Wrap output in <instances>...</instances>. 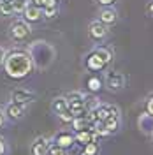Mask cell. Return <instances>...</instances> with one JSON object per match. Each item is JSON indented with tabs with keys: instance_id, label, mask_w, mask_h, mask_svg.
Listing matches in <instances>:
<instances>
[{
	"instance_id": "1",
	"label": "cell",
	"mask_w": 153,
	"mask_h": 155,
	"mask_svg": "<svg viewBox=\"0 0 153 155\" xmlns=\"http://www.w3.org/2000/svg\"><path fill=\"white\" fill-rule=\"evenodd\" d=\"M4 72L7 74V78L11 79H23L32 74L34 71V62H32V57L27 49L21 48H12L7 51L5 55V60H4Z\"/></svg>"
},
{
	"instance_id": "2",
	"label": "cell",
	"mask_w": 153,
	"mask_h": 155,
	"mask_svg": "<svg viewBox=\"0 0 153 155\" xmlns=\"http://www.w3.org/2000/svg\"><path fill=\"white\" fill-rule=\"evenodd\" d=\"M27 51L32 57L34 67L41 69V71L48 69L53 64V60H55V48L49 42H46V41H35V42H32Z\"/></svg>"
},
{
	"instance_id": "3",
	"label": "cell",
	"mask_w": 153,
	"mask_h": 155,
	"mask_svg": "<svg viewBox=\"0 0 153 155\" xmlns=\"http://www.w3.org/2000/svg\"><path fill=\"white\" fill-rule=\"evenodd\" d=\"M32 34V27L28 21H25L23 18H16L9 27V35L12 41H23Z\"/></svg>"
},
{
	"instance_id": "4",
	"label": "cell",
	"mask_w": 153,
	"mask_h": 155,
	"mask_svg": "<svg viewBox=\"0 0 153 155\" xmlns=\"http://www.w3.org/2000/svg\"><path fill=\"white\" fill-rule=\"evenodd\" d=\"M104 85L107 87V90H109V92H120V90H123L125 85H127V78H125L123 72H118V71H109V72H106Z\"/></svg>"
},
{
	"instance_id": "5",
	"label": "cell",
	"mask_w": 153,
	"mask_h": 155,
	"mask_svg": "<svg viewBox=\"0 0 153 155\" xmlns=\"http://www.w3.org/2000/svg\"><path fill=\"white\" fill-rule=\"evenodd\" d=\"M88 35L95 42H102L109 35V27H106L104 23H100L99 19H93L88 23Z\"/></svg>"
},
{
	"instance_id": "6",
	"label": "cell",
	"mask_w": 153,
	"mask_h": 155,
	"mask_svg": "<svg viewBox=\"0 0 153 155\" xmlns=\"http://www.w3.org/2000/svg\"><path fill=\"white\" fill-rule=\"evenodd\" d=\"M106 67H107V65L104 64V60L99 57L93 49L85 57V69L88 72H100V71H104Z\"/></svg>"
},
{
	"instance_id": "7",
	"label": "cell",
	"mask_w": 153,
	"mask_h": 155,
	"mask_svg": "<svg viewBox=\"0 0 153 155\" xmlns=\"http://www.w3.org/2000/svg\"><path fill=\"white\" fill-rule=\"evenodd\" d=\"M53 145L60 146V148H65V150H70L72 146L76 145V139H74V132H69V130H62V132H57L55 137L51 139Z\"/></svg>"
},
{
	"instance_id": "8",
	"label": "cell",
	"mask_w": 153,
	"mask_h": 155,
	"mask_svg": "<svg viewBox=\"0 0 153 155\" xmlns=\"http://www.w3.org/2000/svg\"><path fill=\"white\" fill-rule=\"evenodd\" d=\"M97 19L100 23H104L106 27H113L118 21V11L115 7H100L99 14H97Z\"/></svg>"
},
{
	"instance_id": "9",
	"label": "cell",
	"mask_w": 153,
	"mask_h": 155,
	"mask_svg": "<svg viewBox=\"0 0 153 155\" xmlns=\"http://www.w3.org/2000/svg\"><path fill=\"white\" fill-rule=\"evenodd\" d=\"M25 113H27V106H21V104H16V102H9V104L5 106V109H4L5 118H9L12 122L21 120V118L25 116Z\"/></svg>"
},
{
	"instance_id": "10",
	"label": "cell",
	"mask_w": 153,
	"mask_h": 155,
	"mask_svg": "<svg viewBox=\"0 0 153 155\" xmlns=\"http://www.w3.org/2000/svg\"><path fill=\"white\" fill-rule=\"evenodd\" d=\"M35 101V94L30 92V90H14L12 95H11V102H16L21 106H28Z\"/></svg>"
},
{
	"instance_id": "11",
	"label": "cell",
	"mask_w": 153,
	"mask_h": 155,
	"mask_svg": "<svg viewBox=\"0 0 153 155\" xmlns=\"http://www.w3.org/2000/svg\"><path fill=\"white\" fill-rule=\"evenodd\" d=\"M49 145H51V139H48L46 136H39L34 139L32 148H30V153L32 155H48Z\"/></svg>"
},
{
	"instance_id": "12",
	"label": "cell",
	"mask_w": 153,
	"mask_h": 155,
	"mask_svg": "<svg viewBox=\"0 0 153 155\" xmlns=\"http://www.w3.org/2000/svg\"><path fill=\"white\" fill-rule=\"evenodd\" d=\"M137 127L144 136H153V116L148 115L146 111L141 113L137 118Z\"/></svg>"
},
{
	"instance_id": "13",
	"label": "cell",
	"mask_w": 153,
	"mask_h": 155,
	"mask_svg": "<svg viewBox=\"0 0 153 155\" xmlns=\"http://www.w3.org/2000/svg\"><path fill=\"white\" fill-rule=\"evenodd\" d=\"M21 16H23L25 21H28V23H37V21L42 19V9L37 7V5H34V4H30L28 7L23 11Z\"/></svg>"
},
{
	"instance_id": "14",
	"label": "cell",
	"mask_w": 153,
	"mask_h": 155,
	"mask_svg": "<svg viewBox=\"0 0 153 155\" xmlns=\"http://www.w3.org/2000/svg\"><path fill=\"white\" fill-rule=\"evenodd\" d=\"M104 88V79L97 74H92V76L86 78V90L90 94H99L100 90Z\"/></svg>"
},
{
	"instance_id": "15",
	"label": "cell",
	"mask_w": 153,
	"mask_h": 155,
	"mask_svg": "<svg viewBox=\"0 0 153 155\" xmlns=\"http://www.w3.org/2000/svg\"><path fill=\"white\" fill-rule=\"evenodd\" d=\"M74 139H76V145L85 146L86 143H92L95 141L97 136L92 129H85V130H79V132H74Z\"/></svg>"
},
{
	"instance_id": "16",
	"label": "cell",
	"mask_w": 153,
	"mask_h": 155,
	"mask_svg": "<svg viewBox=\"0 0 153 155\" xmlns=\"http://www.w3.org/2000/svg\"><path fill=\"white\" fill-rule=\"evenodd\" d=\"M72 132H79V130H85V129H92V122L88 120V116H74L72 122L69 124Z\"/></svg>"
},
{
	"instance_id": "17",
	"label": "cell",
	"mask_w": 153,
	"mask_h": 155,
	"mask_svg": "<svg viewBox=\"0 0 153 155\" xmlns=\"http://www.w3.org/2000/svg\"><path fill=\"white\" fill-rule=\"evenodd\" d=\"M93 51L104 60L106 65H109V64L113 62V49L111 48H107V46H97V48H93Z\"/></svg>"
},
{
	"instance_id": "18",
	"label": "cell",
	"mask_w": 153,
	"mask_h": 155,
	"mask_svg": "<svg viewBox=\"0 0 153 155\" xmlns=\"http://www.w3.org/2000/svg\"><path fill=\"white\" fill-rule=\"evenodd\" d=\"M69 107L67 101H65V97H55L53 101H51V111L55 113V115H58V113H62V111H65Z\"/></svg>"
},
{
	"instance_id": "19",
	"label": "cell",
	"mask_w": 153,
	"mask_h": 155,
	"mask_svg": "<svg viewBox=\"0 0 153 155\" xmlns=\"http://www.w3.org/2000/svg\"><path fill=\"white\" fill-rule=\"evenodd\" d=\"M104 127L107 129L109 134H115L120 130V116H109L107 120H104Z\"/></svg>"
},
{
	"instance_id": "20",
	"label": "cell",
	"mask_w": 153,
	"mask_h": 155,
	"mask_svg": "<svg viewBox=\"0 0 153 155\" xmlns=\"http://www.w3.org/2000/svg\"><path fill=\"white\" fill-rule=\"evenodd\" d=\"M67 109L70 111L72 116H85L86 113H88L86 107H85V101H83V102H70Z\"/></svg>"
},
{
	"instance_id": "21",
	"label": "cell",
	"mask_w": 153,
	"mask_h": 155,
	"mask_svg": "<svg viewBox=\"0 0 153 155\" xmlns=\"http://www.w3.org/2000/svg\"><path fill=\"white\" fill-rule=\"evenodd\" d=\"M100 152V145H99V141H92V143H86L83 148H81V155H99Z\"/></svg>"
},
{
	"instance_id": "22",
	"label": "cell",
	"mask_w": 153,
	"mask_h": 155,
	"mask_svg": "<svg viewBox=\"0 0 153 155\" xmlns=\"http://www.w3.org/2000/svg\"><path fill=\"white\" fill-rule=\"evenodd\" d=\"M99 104H100V101L95 97V94H88V95H85V107H86V111H93Z\"/></svg>"
},
{
	"instance_id": "23",
	"label": "cell",
	"mask_w": 153,
	"mask_h": 155,
	"mask_svg": "<svg viewBox=\"0 0 153 155\" xmlns=\"http://www.w3.org/2000/svg\"><path fill=\"white\" fill-rule=\"evenodd\" d=\"M65 101H67V104H70V102H83L85 101V94L83 92H69V94H65Z\"/></svg>"
},
{
	"instance_id": "24",
	"label": "cell",
	"mask_w": 153,
	"mask_h": 155,
	"mask_svg": "<svg viewBox=\"0 0 153 155\" xmlns=\"http://www.w3.org/2000/svg\"><path fill=\"white\" fill-rule=\"evenodd\" d=\"M30 5V0H14L12 2V12L14 14H23V11Z\"/></svg>"
},
{
	"instance_id": "25",
	"label": "cell",
	"mask_w": 153,
	"mask_h": 155,
	"mask_svg": "<svg viewBox=\"0 0 153 155\" xmlns=\"http://www.w3.org/2000/svg\"><path fill=\"white\" fill-rule=\"evenodd\" d=\"M58 14H60V9L58 7H42V18L53 19V18H57Z\"/></svg>"
},
{
	"instance_id": "26",
	"label": "cell",
	"mask_w": 153,
	"mask_h": 155,
	"mask_svg": "<svg viewBox=\"0 0 153 155\" xmlns=\"http://www.w3.org/2000/svg\"><path fill=\"white\" fill-rule=\"evenodd\" d=\"M48 155H69V150H65V148H60V146L57 145H49V150H48Z\"/></svg>"
},
{
	"instance_id": "27",
	"label": "cell",
	"mask_w": 153,
	"mask_h": 155,
	"mask_svg": "<svg viewBox=\"0 0 153 155\" xmlns=\"http://www.w3.org/2000/svg\"><path fill=\"white\" fill-rule=\"evenodd\" d=\"M12 4H5V2H0V16H12Z\"/></svg>"
},
{
	"instance_id": "28",
	"label": "cell",
	"mask_w": 153,
	"mask_h": 155,
	"mask_svg": "<svg viewBox=\"0 0 153 155\" xmlns=\"http://www.w3.org/2000/svg\"><path fill=\"white\" fill-rule=\"evenodd\" d=\"M57 116L60 118V120H62V122H63V124H70V122H72V118H74V116L70 115V111H69V109L62 111V113H58Z\"/></svg>"
},
{
	"instance_id": "29",
	"label": "cell",
	"mask_w": 153,
	"mask_h": 155,
	"mask_svg": "<svg viewBox=\"0 0 153 155\" xmlns=\"http://www.w3.org/2000/svg\"><path fill=\"white\" fill-rule=\"evenodd\" d=\"M144 107H146V113L153 116V94L148 97V99H146V102H144Z\"/></svg>"
},
{
	"instance_id": "30",
	"label": "cell",
	"mask_w": 153,
	"mask_h": 155,
	"mask_svg": "<svg viewBox=\"0 0 153 155\" xmlns=\"http://www.w3.org/2000/svg\"><path fill=\"white\" fill-rule=\"evenodd\" d=\"M95 2L100 5V7H113L118 0H95Z\"/></svg>"
},
{
	"instance_id": "31",
	"label": "cell",
	"mask_w": 153,
	"mask_h": 155,
	"mask_svg": "<svg viewBox=\"0 0 153 155\" xmlns=\"http://www.w3.org/2000/svg\"><path fill=\"white\" fill-rule=\"evenodd\" d=\"M5 55H7V49L0 46V67L4 65V60H5Z\"/></svg>"
},
{
	"instance_id": "32",
	"label": "cell",
	"mask_w": 153,
	"mask_h": 155,
	"mask_svg": "<svg viewBox=\"0 0 153 155\" xmlns=\"http://www.w3.org/2000/svg\"><path fill=\"white\" fill-rule=\"evenodd\" d=\"M30 4H34V5H37V7H44V4H46V0H30Z\"/></svg>"
},
{
	"instance_id": "33",
	"label": "cell",
	"mask_w": 153,
	"mask_h": 155,
	"mask_svg": "<svg viewBox=\"0 0 153 155\" xmlns=\"http://www.w3.org/2000/svg\"><path fill=\"white\" fill-rule=\"evenodd\" d=\"M5 120H7V118H5V115H4V111L0 109V129L5 125Z\"/></svg>"
},
{
	"instance_id": "34",
	"label": "cell",
	"mask_w": 153,
	"mask_h": 155,
	"mask_svg": "<svg viewBox=\"0 0 153 155\" xmlns=\"http://www.w3.org/2000/svg\"><path fill=\"white\" fill-rule=\"evenodd\" d=\"M5 153V143H4V139L0 137V155Z\"/></svg>"
},
{
	"instance_id": "35",
	"label": "cell",
	"mask_w": 153,
	"mask_h": 155,
	"mask_svg": "<svg viewBox=\"0 0 153 155\" xmlns=\"http://www.w3.org/2000/svg\"><path fill=\"white\" fill-rule=\"evenodd\" d=\"M148 11H150V12H151V14H153V0H151V2H150V5H148Z\"/></svg>"
},
{
	"instance_id": "36",
	"label": "cell",
	"mask_w": 153,
	"mask_h": 155,
	"mask_svg": "<svg viewBox=\"0 0 153 155\" xmlns=\"http://www.w3.org/2000/svg\"><path fill=\"white\" fill-rule=\"evenodd\" d=\"M0 2H5V4H12L14 0H0Z\"/></svg>"
},
{
	"instance_id": "37",
	"label": "cell",
	"mask_w": 153,
	"mask_h": 155,
	"mask_svg": "<svg viewBox=\"0 0 153 155\" xmlns=\"http://www.w3.org/2000/svg\"><path fill=\"white\" fill-rule=\"evenodd\" d=\"M151 139H153V136H151Z\"/></svg>"
}]
</instances>
